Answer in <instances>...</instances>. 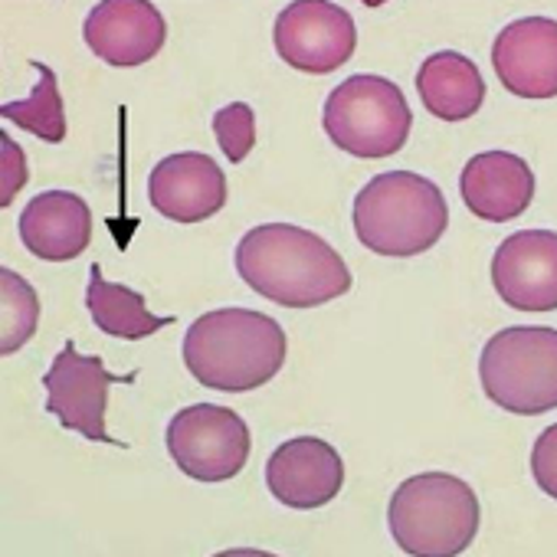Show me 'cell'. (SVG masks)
<instances>
[{
	"label": "cell",
	"instance_id": "obj_7",
	"mask_svg": "<svg viewBox=\"0 0 557 557\" xmlns=\"http://www.w3.org/2000/svg\"><path fill=\"white\" fill-rule=\"evenodd\" d=\"M168 453L197 482H226L243 472L252 453L246 420L220 404H194L171 417Z\"/></svg>",
	"mask_w": 557,
	"mask_h": 557
},
{
	"label": "cell",
	"instance_id": "obj_3",
	"mask_svg": "<svg viewBox=\"0 0 557 557\" xmlns=\"http://www.w3.org/2000/svg\"><path fill=\"white\" fill-rule=\"evenodd\" d=\"M355 233L377 256H420L433 249L449 226L443 190L413 171H387L371 177L355 197Z\"/></svg>",
	"mask_w": 557,
	"mask_h": 557
},
{
	"label": "cell",
	"instance_id": "obj_17",
	"mask_svg": "<svg viewBox=\"0 0 557 557\" xmlns=\"http://www.w3.org/2000/svg\"><path fill=\"white\" fill-rule=\"evenodd\" d=\"M417 92L426 112L440 122H466L485 102V79L469 57L443 50L423 60L417 73Z\"/></svg>",
	"mask_w": 557,
	"mask_h": 557
},
{
	"label": "cell",
	"instance_id": "obj_4",
	"mask_svg": "<svg viewBox=\"0 0 557 557\" xmlns=\"http://www.w3.org/2000/svg\"><path fill=\"white\" fill-rule=\"evenodd\" d=\"M479 495L453 472H420L397 485L387 508L391 537L413 557L462 554L479 531Z\"/></svg>",
	"mask_w": 557,
	"mask_h": 557
},
{
	"label": "cell",
	"instance_id": "obj_19",
	"mask_svg": "<svg viewBox=\"0 0 557 557\" xmlns=\"http://www.w3.org/2000/svg\"><path fill=\"white\" fill-rule=\"evenodd\" d=\"M30 66L37 70L34 92L21 102H4L0 106V115H4L8 122H17L24 132L37 135L50 145H60L66 138V109H63L57 73L40 60H30Z\"/></svg>",
	"mask_w": 557,
	"mask_h": 557
},
{
	"label": "cell",
	"instance_id": "obj_10",
	"mask_svg": "<svg viewBox=\"0 0 557 557\" xmlns=\"http://www.w3.org/2000/svg\"><path fill=\"white\" fill-rule=\"evenodd\" d=\"M492 286L498 299L521 312L557 309V233L518 230L492 256Z\"/></svg>",
	"mask_w": 557,
	"mask_h": 557
},
{
	"label": "cell",
	"instance_id": "obj_2",
	"mask_svg": "<svg viewBox=\"0 0 557 557\" xmlns=\"http://www.w3.org/2000/svg\"><path fill=\"white\" fill-rule=\"evenodd\" d=\"M184 364L210 391L246 394L269 384L286 364V332L252 309H216L184 335Z\"/></svg>",
	"mask_w": 557,
	"mask_h": 557
},
{
	"label": "cell",
	"instance_id": "obj_18",
	"mask_svg": "<svg viewBox=\"0 0 557 557\" xmlns=\"http://www.w3.org/2000/svg\"><path fill=\"white\" fill-rule=\"evenodd\" d=\"M86 306L99 332L125 342H141L168 325H174L171 315H151L148 302L141 293L128 286H115L102 278V265L96 262L89 269V289H86Z\"/></svg>",
	"mask_w": 557,
	"mask_h": 557
},
{
	"label": "cell",
	"instance_id": "obj_5",
	"mask_svg": "<svg viewBox=\"0 0 557 557\" xmlns=\"http://www.w3.org/2000/svg\"><path fill=\"white\" fill-rule=\"evenodd\" d=\"M485 397L518 417H537L557 407V332L515 325L495 332L479 358Z\"/></svg>",
	"mask_w": 557,
	"mask_h": 557
},
{
	"label": "cell",
	"instance_id": "obj_8",
	"mask_svg": "<svg viewBox=\"0 0 557 557\" xmlns=\"http://www.w3.org/2000/svg\"><path fill=\"white\" fill-rule=\"evenodd\" d=\"M272 44L286 66L309 76H329L355 57L358 24L345 8L329 0H296L275 17Z\"/></svg>",
	"mask_w": 557,
	"mask_h": 557
},
{
	"label": "cell",
	"instance_id": "obj_6",
	"mask_svg": "<svg viewBox=\"0 0 557 557\" xmlns=\"http://www.w3.org/2000/svg\"><path fill=\"white\" fill-rule=\"evenodd\" d=\"M325 135L355 158L397 154L413 128V112L397 83L384 76H351L325 102Z\"/></svg>",
	"mask_w": 557,
	"mask_h": 557
},
{
	"label": "cell",
	"instance_id": "obj_14",
	"mask_svg": "<svg viewBox=\"0 0 557 557\" xmlns=\"http://www.w3.org/2000/svg\"><path fill=\"white\" fill-rule=\"evenodd\" d=\"M86 47L115 70L154 60L168 40V24L148 0H106L83 24Z\"/></svg>",
	"mask_w": 557,
	"mask_h": 557
},
{
	"label": "cell",
	"instance_id": "obj_16",
	"mask_svg": "<svg viewBox=\"0 0 557 557\" xmlns=\"http://www.w3.org/2000/svg\"><path fill=\"white\" fill-rule=\"evenodd\" d=\"M21 239L27 252L47 262H70L92 243V210L79 194L44 190L21 213Z\"/></svg>",
	"mask_w": 557,
	"mask_h": 557
},
{
	"label": "cell",
	"instance_id": "obj_22",
	"mask_svg": "<svg viewBox=\"0 0 557 557\" xmlns=\"http://www.w3.org/2000/svg\"><path fill=\"white\" fill-rule=\"evenodd\" d=\"M27 181H30V168L24 148L8 132H0V207H11Z\"/></svg>",
	"mask_w": 557,
	"mask_h": 557
},
{
	"label": "cell",
	"instance_id": "obj_23",
	"mask_svg": "<svg viewBox=\"0 0 557 557\" xmlns=\"http://www.w3.org/2000/svg\"><path fill=\"white\" fill-rule=\"evenodd\" d=\"M554 443H557V426H547L544 436L534 443V479L541 482V488L547 495H557V485H554Z\"/></svg>",
	"mask_w": 557,
	"mask_h": 557
},
{
	"label": "cell",
	"instance_id": "obj_9",
	"mask_svg": "<svg viewBox=\"0 0 557 557\" xmlns=\"http://www.w3.org/2000/svg\"><path fill=\"white\" fill-rule=\"evenodd\" d=\"M135 381L115 377L106 371L99 355H79L73 342L63 345V351L53 358V368L44 374L47 387V413H53L66 430L92 440V443H112L119 446L115 436L106 430V410H109V391L112 384Z\"/></svg>",
	"mask_w": 557,
	"mask_h": 557
},
{
	"label": "cell",
	"instance_id": "obj_11",
	"mask_svg": "<svg viewBox=\"0 0 557 557\" xmlns=\"http://www.w3.org/2000/svg\"><path fill=\"white\" fill-rule=\"evenodd\" d=\"M345 485V462L338 449L319 436H293L265 462V488L275 502L296 511L329 505Z\"/></svg>",
	"mask_w": 557,
	"mask_h": 557
},
{
	"label": "cell",
	"instance_id": "obj_12",
	"mask_svg": "<svg viewBox=\"0 0 557 557\" xmlns=\"http://www.w3.org/2000/svg\"><path fill=\"white\" fill-rule=\"evenodd\" d=\"M492 66L498 83L521 99L557 96V21L521 17L508 24L492 44Z\"/></svg>",
	"mask_w": 557,
	"mask_h": 557
},
{
	"label": "cell",
	"instance_id": "obj_1",
	"mask_svg": "<svg viewBox=\"0 0 557 557\" xmlns=\"http://www.w3.org/2000/svg\"><path fill=\"white\" fill-rule=\"evenodd\" d=\"M236 272L252 293L286 309H315L351 289V269L342 252L293 223L252 226L236 243Z\"/></svg>",
	"mask_w": 557,
	"mask_h": 557
},
{
	"label": "cell",
	"instance_id": "obj_13",
	"mask_svg": "<svg viewBox=\"0 0 557 557\" xmlns=\"http://www.w3.org/2000/svg\"><path fill=\"white\" fill-rule=\"evenodd\" d=\"M148 200L161 216L190 226L226 207V174L210 154H168L148 174Z\"/></svg>",
	"mask_w": 557,
	"mask_h": 557
},
{
	"label": "cell",
	"instance_id": "obj_20",
	"mask_svg": "<svg viewBox=\"0 0 557 557\" xmlns=\"http://www.w3.org/2000/svg\"><path fill=\"white\" fill-rule=\"evenodd\" d=\"M40 325V296L14 269H0V355L21 351Z\"/></svg>",
	"mask_w": 557,
	"mask_h": 557
},
{
	"label": "cell",
	"instance_id": "obj_15",
	"mask_svg": "<svg viewBox=\"0 0 557 557\" xmlns=\"http://www.w3.org/2000/svg\"><path fill=\"white\" fill-rule=\"evenodd\" d=\"M459 194L469 213L488 223L521 216L534 200V174L524 158L511 151H482L466 161Z\"/></svg>",
	"mask_w": 557,
	"mask_h": 557
},
{
	"label": "cell",
	"instance_id": "obj_21",
	"mask_svg": "<svg viewBox=\"0 0 557 557\" xmlns=\"http://www.w3.org/2000/svg\"><path fill=\"white\" fill-rule=\"evenodd\" d=\"M213 135L226 161H246V154L256 145V112L246 102H230L213 115Z\"/></svg>",
	"mask_w": 557,
	"mask_h": 557
}]
</instances>
